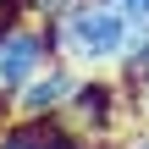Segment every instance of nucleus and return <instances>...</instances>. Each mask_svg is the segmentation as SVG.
Wrapping results in <instances>:
<instances>
[{"label": "nucleus", "instance_id": "f257e3e1", "mask_svg": "<svg viewBox=\"0 0 149 149\" xmlns=\"http://www.w3.org/2000/svg\"><path fill=\"white\" fill-rule=\"evenodd\" d=\"M50 39H55V55L72 61L77 72H116L122 55L133 50V22L122 0H72L50 22Z\"/></svg>", "mask_w": 149, "mask_h": 149}, {"label": "nucleus", "instance_id": "f03ea898", "mask_svg": "<svg viewBox=\"0 0 149 149\" xmlns=\"http://www.w3.org/2000/svg\"><path fill=\"white\" fill-rule=\"evenodd\" d=\"M55 122H61L77 144H105V138H127L122 122H133V116H127V100H122V83H116V77L83 72Z\"/></svg>", "mask_w": 149, "mask_h": 149}, {"label": "nucleus", "instance_id": "7ed1b4c3", "mask_svg": "<svg viewBox=\"0 0 149 149\" xmlns=\"http://www.w3.org/2000/svg\"><path fill=\"white\" fill-rule=\"evenodd\" d=\"M50 61H55V39H50L44 22H28V17L6 22V33H0V105H6L33 72H44Z\"/></svg>", "mask_w": 149, "mask_h": 149}, {"label": "nucleus", "instance_id": "20e7f679", "mask_svg": "<svg viewBox=\"0 0 149 149\" xmlns=\"http://www.w3.org/2000/svg\"><path fill=\"white\" fill-rule=\"evenodd\" d=\"M77 77H83V72H77L72 61H61V55H55L44 72H33V77L6 100V116H17V122H55V116H61V105L72 100Z\"/></svg>", "mask_w": 149, "mask_h": 149}, {"label": "nucleus", "instance_id": "39448f33", "mask_svg": "<svg viewBox=\"0 0 149 149\" xmlns=\"http://www.w3.org/2000/svg\"><path fill=\"white\" fill-rule=\"evenodd\" d=\"M116 83H122V100H127L133 127H149V33H133V50L122 55Z\"/></svg>", "mask_w": 149, "mask_h": 149}, {"label": "nucleus", "instance_id": "423d86ee", "mask_svg": "<svg viewBox=\"0 0 149 149\" xmlns=\"http://www.w3.org/2000/svg\"><path fill=\"white\" fill-rule=\"evenodd\" d=\"M0 149H77V138L61 122H17V116H6L0 122Z\"/></svg>", "mask_w": 149, "mask_h": 149}, {"label": "nucleus", "instance_id": "0eeeda50", "mask_svg": "<svg viewBox=\"0 0 149 149\" xmlns=\"http://www.w3.org/2000/svg\"><path fill=\"white\" fill-rule=\"evenodd\" d=\"M17 6H22V17H28V22H44V28H50L72 0H17Z\"/></svg>", "mask_w": 149, "mask_h": 149}, {"label": "nucleus", "instance_id": "6e6552de", "mask_svg": "<svg viewBox=\"0 0 149 149\" xmlns=\"http://www.w3.org/2000/svg\"><path fill=\"white\" fill-rule=\"evenodd\" d=\"M122 11H127L133 33H149V0H122Z\"/></svg>", "mask_w": 149, "mask_h": 149}, {"label": "nucleus", "instance_id": "1a4fd4ad", "mask_svg": "<svg viewBox=\"0 0 149 149\" xmlns=\"http://www.w3.org/2000/svg\"><path fill=\"white\" fill-rule=\"evenodd\" d=\"M0 17H11V22H17V17H22V6H17V0H0Z\"/></svg>", "mask_w": 149, "mask_h": 149}, {"label": "nucleus", "instance_id": "9d476101", "mask_svg": "<svg viewBox=\"0 0 149 149\" xmlns=\"http://www.w3.org/2000/svg\"><path fill=\"white\" fill-rule=\"evenodd\" d=\"M77 149H127L122 138H105V144H77Z\"/></svg>", "mask_w": 149, "mask_h": 149}, {"label": "nucleus", "instance_id": "9b49d317", "mask_svg": "<svg viewBox=\"0 0 149 149\" xmlns=\"http://www.w3.org/2000/svg\"><path fill=\"white\" fill-rule=\"evenodd\" d=\"M6 22H11V17H0V33H6Z\"/></svg>", "mask_w": 149, "mask_h": 149}, {"label": "nucleus", "instance_id": "f8f14e48", "mask_svg": "<svg viewBox=\"0 0 149 149\" xmlns=\"http://www.w3.org/2000/svg\"><path fill=\"white\" fill-rule=\"evenodd\" d=\"M0 122H6V105H0Z\"/></svg>", "mask_w": 149, "mask_h": 149}]
</instances>
